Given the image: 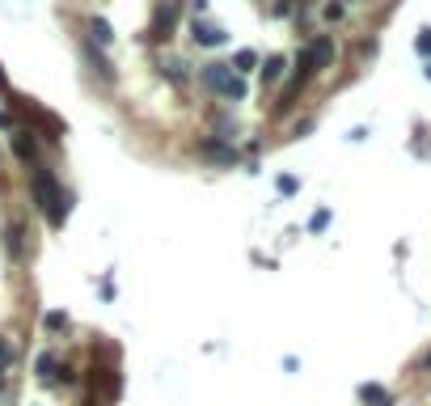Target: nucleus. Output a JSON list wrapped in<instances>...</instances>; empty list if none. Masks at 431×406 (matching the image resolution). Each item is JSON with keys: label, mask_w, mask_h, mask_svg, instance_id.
Segmentation results:
<instances>
[{"label": "nucleus", "mask_w": 431, "mask_h": 406, "mask_svg": "<svg viewBox=\"0 0 431 406\" xmlns=\"http://www.w3.org/2000/svg\"><path fill=\"white\" fill-rule=\"evenodd\" d=\"M30 195H34V208L51 220V229H59L63 225V216H68V195L59 191V182H55V169L51 165H30Z\"/></svg>", "instance_id": "f257e3e1"}, {"label": "nucleus", "mask_w": 431, "mask_h": 406, "mask_svg": "<svg viewBox=\"0 0 431 406\" xmlns=\"http://www.w3.org/2000/svg\"><path fill=\"white\" fill-rule=\"evenodd\" d=\"M334 59V38L330 34H317V38H309L305 47H301V55H296V76H313V72H322L326 64Z\"/></svg>", "instance_id": "f03ea898"}, {"label": "nucleus", "mask_w": 431, "mask_h": 406, "mask_svg": "<svg viewBox=\"0 0 431 406\" xmlns=\"http://www.w3.org/2000/svg\"><path fill=\"white\" fill-rule=\"evenodd\" d=\"M195 153L207 157V161H216V165H237V161H241L237 144H233V140H220V136H203V140L195 144Z\"/></svg>", "instance_id": "7ed1b4c3"}, {"label": "nucleus", "mask_w": 431, "mask_h": 406, "mask_svg": "<svg viewBox=\"0 0 431 406\" xmlns=\"http://www.w3.org/2000/svg\"><path fill=\"white\" fill-rule=\"evenodd\" d=\"M178 17H182V0H165V4H157V13H152V38H157V42L174 38Z\"/></svg>", "instance_id": "20e7f679"}, {"label": "nucleus", "mask_w": 431, "mask_h": 406, "mask_svg": "<svg viewBox=\"0 0 431 406\" xmlns=\"http://www.w3.org/2000/svg\"><path fill=\"white\" fill-rule=\"evenodd\" d=\"M190 42H199V47H224L229 42V34H224V25L220 21H190Z\"/></svg>", "instance_id": "39448f33"}, {"label": "nucleus", "mask_w": 431, "mask_h": 406, "mask_svg": "<svg viewBox=\"0 0 431 406\" xmlns=\"http://www.w3.org/2000/svg\"><path fill=\"white\" fill-rule=\"evenodd\" d=\"M13 153L21 165H38V131L30 127H13Z\"/></svg>", "instance_id": "423d86ee"}, {"label": "nucleus", "mask_w": 431, "mask_h": 406, "mask_svg": "<svg viewBox=\"0 0 431 406\" xmlns=\"http://www.w3.org/2000/svg\"><path fill=\"white\" fill-rule=\"evenodd\" d=\"M161 76H165L169 85H178V89H182V85L190 80V64H186L182 55H165V59H161Z\"/></svg>", "instance_id": "0eeeda50"}, {"label": "nucleus", "mask_w": 431, "mask_h": 406, "mask_svg": "<svg viewBox=\"0 0 431 406\" xmlns=\"http://www.w3.org/2000/svg\"><path fill=\"white\" fill-rule=\"evenodd\" d=\"M229 72H233L229 64H203V68H199V85H203L207 93H220V85H224Z\"/></svg>", "instance_id": "6e6552de"}, {"label": "nucleus", "mask_w": 431, "mask_h": 406, "mask_svg": "<svg viewBox=\"0 0 431 406\" xmlns=\"http://www.w3.org/2000/svg\"><path fill=\"white\" fill-rule=\"evenodd\" d=\"M216 97H224V102H245V97H250V85H245V76H237V72H229Z\"/></svg>", "instance_id": "1a4fd4ad"}, {"label": "nucleus", "mask_w": 431, "mask_h": 406, "mask_svg": "<svg viewBox=\"0 0 431 406\" xmlns=\"http://www.w3.org/2000/svg\"><path fill=\"white\" fill-rule=\"evenodd\" d=\"M89 42H93V47H110V42H114L110 21H106V17H97V13L89 17Z\"/></svg>", "instance_id": "9d476101"}, {"label": "nucleus", "mask_w": 431, "mask_h": 406, "mask_svg": "<svg viewBox=\"0 0 431 406\" xmlns=\"http://www.w3.org/2000/svg\"><path fill=\"white\" fill-rule=\"evenodd\" d=\"M237 76H250L254 68H258V51L254 47H241V51H233V64H229Z\"/></svg>", "instance_id": "9b49d317"}, {"label": "nucleus", "mask_w": 431, "mask_h": 406, "mask_svg": "<svg viewBox=\"0 0 431 406\" xmlns=\"http://www.w3.org/2000/svg\"><path fill=\"white\" fill-rule=\"evenodd\" d=\"M85 59L93 64V72H102V80H114V64H110V59H106L93 42H85Z\"/></svg>", "instance_id": "f8f14e48"}, {"label": "nucleus", "mask_w": 431, "mask_h": 406, "mask_svg": "<svg viewBox=\"0 0 431 406\" xmlns=\"http://www.w3.org/2000/svg\"><path fill=\"white\" fill-rule=\"evenodd\" d=\"M55 369H59V360H55V352H38V360H34V373H38V381H55Z\"/></svg>", "instance_id": "ddd939ff"}, {"label": "nucleus", "mask_w": 431, "mask_h": 406, "mask_svg": "<svg viewBox=\"0 0 431 406\" xmlns=\"http://www.w3.org/2000/svg\"><path fill=\"white\" fill-rule=\"evenodd\" d=\"M284 68H288L284 55H267V64H262V85H275V80L284 76Z\"/></svg>", "instance_id": "4468645a"}, {"label": "nucleus", "mask_w": 431, "mask_h": 406, "mask_svg": "<svg viewBox=\"0 0 431 406\" xmlns=\"http://www.w3.org/2000/svg\"><path fill=\"white\" fill-rule=\"evenodd\" d=\"M4 246H8V254H13V258H25V246H21V225H8Z\"/></svg>", "instance_id": "2eb2a0df"}, {"label": "nucleus", "mask_w": 431, "mask_h": 406, "mask_svg": "<svg viewBox=\"0 0 431 406\" xmlns=\"http://www.w3.org/2000/svg\"><path fill=\"white\" fill-rule=\"evenodd\" d=\"M42 326H47L51 335H59V330H68V314H59V309H51V314L42 318Z\"/></svg>", "instance_id": "dca6fc26"}, {"label": "nucleus", "mask_w": 431, "mask_h": 406, "mask_svg": "<svg viewBox=\"0 0 431 406\" xmlns=\"http://www.w3.org/2000/svg\"><path fill=\"white\" fill-rule=\"evenodd\" d=\"M360 398H364V402H372V406H389V394H385V390H377V386H364V390H360Z\"/></svg>", "instance_id": "f3484780"}, {"label": "nucleus", "mask_w": 431, "mask_h": 406, "mask_svg": "<svg viewBox=\"0 0 431 406\" xmlns=\"http://www.w3.org/2000/svg\"><path fill=\"white\" fill-rule=\"evenodd\" d=\"M55 381H63V386H76L80 377H76V369H68V364H59V369H55Z\"/></svg>", "instance_id": "a211bd4d"}, {"label": "nucleus", "mask_w": 431, "mask_h": 406, "mask_svg": "<svg viewBox=\"0 0 431 406\" xmlns=\"http://www.w3.org/2000/svg\"><path fill=\"white\" fill-rule=\"evenodd\" d=\"M13 364V347H8V339L0 335V369H8Z\"/></svg>", "instance_id": "6ab92c4d"}, {"label": "nucleus", "mask_w": 431, "mask_h": 406, "mask_svg": "<svg viewBox=\"0 0 431 406\" xmlns=\"http://www.w3.org/2000/svg\"><path fill=\"white\" fill-rule=\"evenodd\" d=\"M279 195H296V178H279Z\"/></svg>", "instance_id": "aec40b11"}, {"label": "nucleus", "mask_w": 431, "mask_h": 406, "mask_svg": "<svg viewBox=\"0 0 431 406\" xmlns=\"http://www.w3.org/2000/svg\"><path fill=\"white\" fill-rule=\"evenodd\" d=\"M326 220H330V216H326V212H317V216L309 220V229H313V233H322V229H326Z\"/></svg>", "instance_id": "412c9836"}, {"label": "nucleus", "mask_w": 431, "mask_h": 406, "mask_svg": "<svg viewBox=\"0 0 431 406\" xmlns=\"http://www.w3.org/2000/svg\"><path fill=\"white\" fill-rule=\"evenodd\" d=\"M13 127H17V119L8 110H0V131H13Z\"/></svg>", "instance_id": "4be33fe9"}, {"label": "nucleus", "mask_w": 431, "mask_h": 406, "mask_svg": "<svg viewBox=\"0 0 431 406\" xmlns=\"http://www.w3.org/2000/svg\"><path fill=\"white\" fill-rule=\"evenodd\" d=\"M190 13H195V17H203V13H207V0H190Z\"/></svg>", "instance_id": "5701e85b"}, {"label": "nucleus", "mask_w": 431, "mask_h": 406, "mask_svg": "<svg viewBox=\"0 0 431 406\" xmlns=\"http://www.w3.org/2000/svg\"><path fill=\"white\" fill-rule=\"evenodd\" d=\"M4 390H8V377H4V369H0V394H4Z\"/></svg>", "instance_id": "b1692460"}]
</instances>
